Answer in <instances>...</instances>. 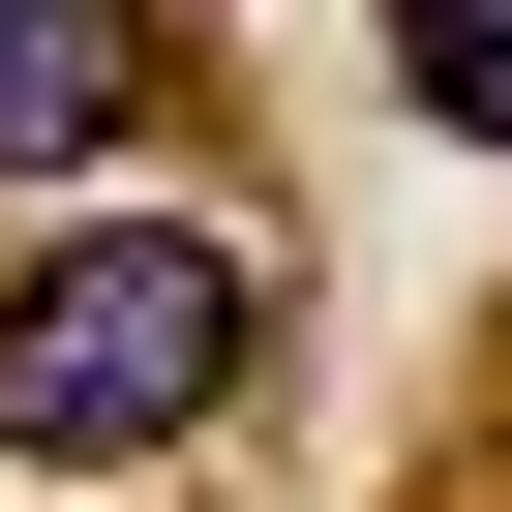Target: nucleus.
I'll use <instances>...</instances> for the list:
<instances>
[{
    "label": "nucleus",
    "instance_id": "1",
    "mask_svg": "<svg viewBox=\"0 0 512 512\" xmlns=\"http://www.w3.org/2000/svg\"><path fill=\"white\" fill-rule=\"evenodd\" d=\"M241 362H272V241H211V211H61L31 272H0V452L31 482L211 452Z\"/></svg>",
    "mask_w": 512,
    "mask_h": 512
},
{
    "label": "nucleus",
    "instance_id": "2",
    "mask_svg": "<svg viewBox=\"0 0 512 512\" xmlns=\"http://www.w3.org/2000/svg\"><path fill=\"white\" fill-rule=\"evenodd\" d=\"M181 91V0H0V181H91Z\"/></svg>",
    "mask_w": 512,
    "mask_h": 512
},
{
    "label": "nucleus",
    "instance_id": "3",
    "mask_svg": "<svg viewBox=\"0 0 512 512\" xmlns=\"http://www.w3.org/2000/svg\"><path fill=\"white\" fill-rule=\"evenodd\" d=\"M392 91H422V121H482V151H512V0H392Z\"/></svg>",
    "mask_w": 512,
    "mask_h": 512
}]
</instances>
